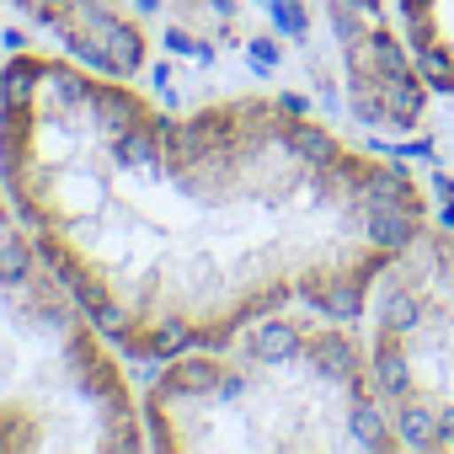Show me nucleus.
Returning a JSON list of instances; mask_svg holds the SVG:
<instances>
[{
	"label": "nucleus",
	"instance_id": "nucleus-6",
	"mask_svg": "<svg viewBox=\"0 0 454 454\" xmlns=\"http://www.w3.org/2000/svg\"><path fill=\"white\" fill-rule=\"evenodd\" d=\"M33 27H43L54 43H65L70 59L107 70V75H139L150 59L145 27L118 6V0H6Z\"/></svg>",
	"mask_w": 454,
	"mask_h": 454
},
{
	"label": "nucleus",
	"instance_id": "nucleus-4",
	"mask_svg": "<svg viewBox=\"0 0 454 454\" xmlns=\"http://www.w3.org/2000/svg\"><path fill=\"white\" fill-rule=\"evenodd\" d=\"M369 374L406 449H454V231L422 236L369 294Z\"/></svg>",
	"mask_w": 454,
	"mask_h": 454
},
{
	"label": "nucleus",
	"instance_id": "nucleus-3",
	"mask_svg": "<svg viewBox=\"0 0 454 454\" xmlns=\"http://www.w3.org/2000/svg\"><path fill=\"white\" fill-rule=\"evenodd\" d=\"M123 364L0 182V454L150 449Z\"/></svg>",
	"mask_w": 454,
	"mask_h": 454
},
{
	"label": "nucleus",
	"instance_id": "nucleus-1",
	"mask_svg": "<svg viewBox=\"0 0 454 454\" xmlns=\"http://www.w3.org/2000/svg\"><path fill=\"white\" fill-rule=\"evenodd\" d=\"M0 182L134 364L310 305L364 316L422 236V182L273 91L166 113L129 75L22 49L0 70Z\"/></svg>",
	"mask_w": 454,
	"mask_h": 454
},
{
	"label": "nucleus",
	"instance_id": "nucleus-5",
	"mask_svg": "<svg viewBox=\"0 0 454 454\" xmlns=\"http://www.w3.org/2000/svg\"><path fill=\"white\" fill-rule=\"evenodd\" d=\"M326 27L342 59L348 107L374 134H417L427 123V75L390 17V0H326Z\"/></svg>",
	"mask_w": 454,
	"mask_h": 454
},
{
	"label": "nucleus",
	"instance_id": "nucleus-7",
	"mask_svg": "<svg viewBox=\"0 0 454 454\" xmlns=\"http://www.w3.org/2000/svg\"><path fill=\"white\" fill-rule=\"evenodd\" d=\"M395 17L427 86L454 97V0H395Z\"/></svg>",
	"mask_w": 454,
	"mask_h": 454
},
{
	"label": "nucleus",
	"instance_id": "nucleus-2",
	"mask_svg": "<svg viewBox=\"0 0 454 454\" xmlns=\"http://www.w3.org/2000/svg\"><path fill=\"white\" fill-rule=\"evenodd\" d=\"M139 411L160 454L406 449L380 406L364 337H353L342 316L310 305H284L219 348L166 358Z\"/></svg>",
	"mask_w": 454,
	"mask_h": 454
}]
</instances>
